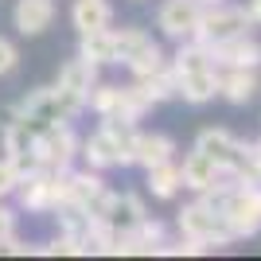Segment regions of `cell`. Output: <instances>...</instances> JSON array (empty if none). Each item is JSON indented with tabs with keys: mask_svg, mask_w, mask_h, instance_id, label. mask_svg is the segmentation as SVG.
I'll return each instance as SVG.
<instances>
[{
	"mask_svg": "<svg viewBox=\"0 0 261 261\" xmlns=\"http://www.w3.org/2000/svg\"><path fill=\"white\" fill-rule=\"evenodd\" d=\"M203 195L215 199V207L222 211V218H226V226H230L234 238H253V234H261V184H238V179L222 175Z\"/></svg>",
	"mask_w": 261,
	"mask_h": 261,
	"instance_id": "obj_1",
	"label": "cell"
},
{
	"mask_svg": "<svg viewBox=\"0 0 261 261\" xmlns=\"http://www.w3.org/2000/svg\"><path fill=\"white\" fill-rule=\"evenodd\" d=\"M121 106V86H109V82H98V86L86 94V109H94L98 117H113Z\"/></svg>",
	"mask_w": 261,
	"mask_h": 261,
	"instance_id": "obj_22",
	"label": "cell"
},
{
	"mask_svg": "<svg viewBox=\"0 0 261 261\" xmlns=\"http://www.w3.org/2000/svg\"><path fill=\"white\" fill-rule=\"evenodd\" d=\"M253 148H257V160H261V141H253Z\"/></svg>",
	"mask_w": 261,
	"mask_h": 261,
	"instance_id": "obj_30",
	"label": "cell"
},
{
	"mask_svg": "<svg viewBox=\"0 0 261 261\" xmlns=\"http://www.w3.org/2000/svg\"><path fill=\"white\" fill-rule=\"evenodd\" d=\"M164 160H175V141L168 133H141L133 137V164L141 168H152V164H164Z\"/></svg>",
	"mask_w": 261,
	"mask_h": 261,
	"instance_id": "obj_12",
	"label": "cell"
},
{
	"mask_svg": "<svg viewBox=\"0 0 261 261\" xmlns=\"http://www.w3.org/2000/svg\"><path fill=\"white\" fill-rule=\"evenodd\" d=\"M211 63L222 70V66H250V70H261V43L253 35H234L226 43L211 47Z\"/></svg>",
	"mask_w": 261,
	"mask_h": 261,
	"instance_id": "obj_7",
	"label": "cell"
},
{
	"mask_svg": "<svg viewBox=\"0 0 261 261\" xmlns=\"http://www.w3.org/2000/svg\"><path fill=\"white\" fill-rule=\"evenodd\" d=\"M125 66H129L133 78H148V74H156V70H164V66H168V55H164L160 43H152V39H148L137 55H129V59H125Z\"/></svg>",
	"mask_w": 261,
	"mask_h": 261,
	"instance_id": "obj_20",
	"label": "cell"
},
{
	"mask_svg": "<svg viewBox=\"0 0 261 261\" xmlns=\"http://www.w3.org/2000/svg\"><path fill=\"white\" fill-rule=\"evenodd\" d=\"M257 23L250 20V12L242 8V4H226V0H218V4H203V16H199V28H195V39L199 43H226L234 35H250Z\"/></svg>",
	"mask_w": 261,
	"mask_h": 261,
	"instance_id": "obj_3",
	"label": "cell"
},
{
	"mask_svg": "<svg viewBox=\"0 0 261 261\" xmlns=\"http://www.w3.org/2000/svg\"><path fill=\"white\" fill-rule=\"evenodd\" d=\"M175 226H179L184 238H199V242H207L211 250H226L230 242H238L230 234L226 218H222V211L215 207L211 195H199L195 203H187V207L175 215Z\"/></svg>",
	"mask_w": 261,
	"mask_h": 261,
	"instance_id": "obj_2",
	"label": "cell"
},
{
	"mask_svg": "<svg viewBox=\"0 0 261 261\" xmlns=\"http://www.w3.org/2000/svg\"><path fill=\"white\" fill-rule=\"evenodd\" d=\"M148 39H152V35L144 32V28H121V32L113 28V47H117V63H125L129 55H137L144 43H148Z\"/></svg>",
	"mask_w": 261,
	"mask_h": 261,
	"instance_id": "obj_23",
	"label": "cell"
},
{
	"mask_svg": "<svg viewBox=\"0 0 261 261\" xmlns=\"http://www.w3.org/2000/svg\"><path fill=\"white\" fill-rule=\"evenodd\" d=\"M78 156L86 160V168H94V172H109L113 168V144H109L106 133H90L86 141H78Z\"/></svg>",
	"mask_w": 261,
	"mask_h": 261,
	"instance_id": "obj_19",
	"label": "cell"
},
{
	"mask_svg": "<svg viewBox=\"0 0 261 261\" xmlns=\"http://www.w3.org/2000/svg\"><path fill=\"white\" fill-rule=\"evenodd\" d=\"M106 195H109V187H106V179H101V172H94V168H86V172H70V203L86 207L90 218L101 211Z\"/></svg>",
	"mask_w": 261,
	"mask_h": 261,
	"instance_id": "obj_10",
	"label": "cell"
},
{
	"mask_svg": "<svg viewBox=\"0 0 261 261\" xmlns=\"http://www.w3.org/2000/svg\"><path fill=\"white\" fill-rule=\"evenodd\" d=\"M179 179H184V187H191V191L203 195V191H211V187L222 179V168H218L207 152L191 148V152L184 156V164H179Z\"/></svg>",
	"mask_w": 261,
	"mask_h": 261,
	"instance_id": "obj_9",
	"label": "cell"
},
{
	"mask_svg": "<svg viewBox=\"0 0 261 261\" xmlns=\"http://www.w3.org/2000/svg\"><path fill=\"white\" fill-rule=\"evenodd\" d=\"M39 253H47V257H59V253H63V257H86V242L82 238H70V234H59V238L51 242V246H43V250Z\"/></svg>",
	"mask_w": 261,
	"mask_h": 261,
	"instance_id": "obj_24",
	"label": "cell"
},
{
	"mask_svg": "<svg viewBox=\"0 0 261 261\" xmlns=\"http://www.w3.org/2000/svg\"><path fill=\"white\" fill-rule=\"evenodd\" d=\"M78 156V137L70 125H51L39 133V164L51 172H66Z\"/></svg>",
	"mask_w": 261,
	"mask_h": 261,
	"instance_id": "obj_6",
	"label": "cell"
},
{
	"mask_svg": "<svg viewBox=\"0 0 261 261\" xmlns=\"http://www.w3.org/2000/svg\"><path fill=\"white\" fill-rule=\"evenodd\" d=\"M20 121V106H8V109H0V133L8 129V125H16Z\"/></svg>",
	"mask_w": 261,
	"mask_h": 261,
	"instance_id": "obj_28",
	"label": "cell"
},
{
	"mask_svg": "<svg viewBox=\"0 0 261 261\" xmlns=\"http://www.w3.org/2000/svg\"><path fill=\"white\" fill-rule=\"evenodd\" d=\"M257 86H261L257 70H250V66H222L218 70V98L230 106H250Z\"/></svg>",
	"mask_w": 261,
	"mask_h": 261,
	"instance_id": "obj_8",
	"label": "cell"
},
{
	"mask_svg": "<svg viewBox=\"0 0 261 261\" xmlns=\"http://www.w3.org/2000/svg\"><path fill=\"white\" fill-rule=\"evenodd\" d=\"M199 16H203V0H164L156 12V28L172 43H184V39H195Z\"/></svg>",
	"mask_w": 261,
	"mask_h": 261,
	"instance_id": "obj_4",
	"label": "cell"
},
{
	"mask_svg": "<svg viewBox=\"0 0 261 261\" xmlns=\"http://www.w3.org/2000/svg\"><path fill=\"white\" fill-rule=\"evenodd\" d=\"M203 4H218V0H203Z\"/></svg>",
	"mask_w": 261,
	"mask_h": 261,
	"instance_id": "obj_31",
	"label": "cell"
},
{
	"mask_svg": "<svg viewBox=\"0 0 261 261\" xmlns=\"http://www.w3.org/2000/svg\"><path fill=\"white\" fill-rule=\"evenodd\" d=\"M70 20H74L78 35H82V32H98V28H109V23H113V4H109V0H74Z\"/></svg>",
	"mask_w": 261,
	"mask_h": 261,
	"instance_id": "obj_16",
	"label": "cell"
},
{
	"mask_svg": "<svg viewBox=\"0 0 261 261\" xmlns=\"http://www.w3.org/2000/svg\"><path fill=\"white\" fill-rule=\"evenodd\" d=\"M144 187H148V195L152 199H175L184 191V179H179V164L175 160H164V164H152V168H144Z\"/></svg>",
	"mask_w": 261,
	"mask_h": 261,
	"instance_id": "obj_15",
	"label": "cell"
},
{
	"mask_svg": "<svg viewBox=\"0 0 261 261\" xmlns=\"http://www.w3.org/2000/svg\"><path fill=\"white\" fill-rule=\"evenodd\" d=\"M55 20V0H16L12 23L20 35H43Z\"/></svg>",
	"mask_w": 261,
	"mask_h": 261,
	"instance_id": "obj_11",
	"label": "cell"
},
{
	"mask_svg": "<svg viewBox=\"0 0 261 261\" xmlns=\"http://www.w3.org/2000/svg\"><path fill=\"white\" fill-rule=\"evenodd\" d=\"M246 12H250V20L261 28V0H250V4H246Z\"/></svg>",
	"mask_w": 261,
	"mask_h": 261,
	"instance_id": "obj_29",
	"label": "cell"
},
{
	"mask_svg": "<svg viewBox=\"0 0 261 261\" xmlns=\"http://www.w3.org/2000/svg\"><path fill=\"white\" fill-rule=\"evenodd\" d=\"M137 82L148 90V98H152L156 106H164V101L179 98V78H175L172 66H164V70H156V74H148V78H137Z\"/></svg>",
	"mask_w": 261,
	"mask_h": 261,
	"instance_id": "obj_21",
	"label": "cell"
},
{
	"mask_svg": "<svg viewBox=\"0 0 261 261\" xmlns=\"http://www.w3.org/2000/svg\"><path fill=\"white\" fill-rule=\"evenodd\" d=\"M98 70H101L98 63H90V59L74 55L70 63H63V70H59V82H55V86H63V90H70V94H78V98H86L90 90L101 82Z\"/></svg>",
	"mask_w": 261,
	"mask_h": 261,
	"instance_id": "obj_14",
	"label": "cell"
},
{
	"mask_svg": "<svg viewBox=\"0 0 261 261\" xmlns=\"http://www.w3.org/2000/svg\"><path fill=\"white\" fill-rule=\"evenodd\" d=\"M175 78H179V98L187 106H207L218 98V66H203V70L175 74Z\"/></svg>",
	"mask_w": 261,
	"mask_h": 261,
	"instance_id": "obj_13",
	"label": "cell"
},
{
	"mask_svg": "<svg viewBox=\"0 0 261 261\" xmlns=\"http://www.w3.org/2000/svg\"><path fill=\"white\" fill-rule=\"evenodd\" d=\"M78 55H82V59H90V63H98V66L117 63V47H113V28L82 32V39H78Z\"/></svg>",
	"mask_w": 261,
	"mask_h": 261,
	"instance_id": "obj_18",
	"label": "cell"
},
{
	"mask_svg": "<svg viewBox=\"0 0 261 261\" xmlns=\"http://www.w3.org/2000/svg\"><path fill=\"white\" fill-rule=\"evenodd\" d=\"M98 129L106 133L109 144H113V168H133V137H137V125H125V121L101 117Z\"/></svg>",
	"mask_w": 261,
	"mask_h": 261,
	"instance_id": "obj_17",
	"label": "cell"
},
{
	"mask_svg": "<svg viewBox=\"0 0 261 261\" xmlns=\"http://www.w3.org/2000/svg\"><path fill=\"white\" fill-rule=\"evenodd\" d=\"M12 234H16V211H8L4 203H0V242L12 238Z\"/></svg>",
	"mask_w": 261,
	"mask_h": 261,
	"instance_id": "obj_27",
	"label": "cell"
},
{
	"mask_svg": "<svg viewBox=\"0 0 261 261\" xmlns=\"http://www.w3.org/2000/svg\"><path fill=\"white\" fill-rule=\"evenodd\" d=\"M16 63H20V51L12 47V39H4V35H0V74H12V70H16Z\"/></svg>",
	"mask_w": 261,
	"mask_h": 261,
	"instance_id": "obj_26",
	"label": "cell"
},
{
	"mask_svg": "<svg viewBox=\"0 0 261 261\" xmlns=\"http://www.w3.org/2000/svg\"><path fill=\"white\" fill-rule=\"evenodd\" d=\"M16 184H20V175H16V168H12L4 156H0V199H8L12 191H16Z\"/></svg>",
	"mask_w": 261,
	"mask_h": 261,
	"instance_id": "obj_25",
	"label": "cell"
},
{
	"mask_svg": "<svg viewBox=\"0 0 261 261\" xmlns=\"http://www.w3.org/2000/svg\"><path fill=\"white\" fill-rule=\"evenodd\" d=\"M144 215H148V211H144V199L137 195V191H109L106 203H101V211L94 218L106 222L109 230H117V234H129Z\"/></svg>",
	"mask_w": 261,
	"mask_h": 261,
	"instance_id": "obj_5",
	"label": "cell"
}]
</instances>
